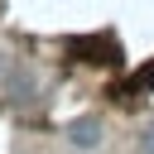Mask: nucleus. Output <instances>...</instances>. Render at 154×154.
Segmentation results:
<instances>
[{
  "instance_id": "f257e3e1",
  "label": "nucleus",
  "mask_w": 154,
  "mask_h": 154,
  "mask_svg": "<svg viewBox=\"0 0 154 154\" xmlns=\"http://www.w3.org/2000/svg\"><path fill=\"white\" fill-rule=\"evenodd\" d=\"M72 53H77V58H87V63H106V67H116V63H120L116 38H77V43H72Z\"/></svg>"
},
{
  "instance_id": "f03ea898",
  "label": "nucleus",
  "mask_w": 154,
  "mask_h": 154,
  "mask_svg": "<svg viewBox=\"0 0 154 154\" xmlns=\"http://www.w3.org/2000/svg\"><path fill=\"white\" fill-rule=\"evenodd\" d=\"M67 140H72L77 149H96V144H101V120H96V116H87V120H77V125L67 130Z\"/></svg>"
},
{
  "instance_id": "7ed1b4c3",
  "label": "nucleus",
  "mask_w": 154,
  "mask_h": 154,
  "mask_svg": "<svg viewBox=\"0 0 154 154\" xmlns=\"http://www.w3.org/2000/svg\"><path fill=\"white\" fill-rule=\"evenodd\" d=\"M0 87H5L14 101H24V96H29V82H24V72H19L10 58H0Z\"/></svg>"
},
{
  "instance_id": "20e7f679",
  "label": "nucleus",
  "mask_w": 154,
  "mask_h": 154,
  "mask_svg": "<svg viewBox=\"0 0 154 154\" xmlns=\"http://www.w3.org/2000/svg\"><path fill=\"white\" fill-rule=\"evenodd\" d=\"M144 87H154V63H149V67H140V72H135V82H130V87H120V96H130V91H144Z\"/></svg>"
},
{
  "instance_id": "39448f33",
  "label": "nucleus",
  "mask_w": 154,
  "mask_h": 154,
  "mask_svg": "<svg viewBox=\"0 0 154 154\" xmlns=\"http://www.w3.org/2000/svg\"><path fill=\"white\" fill-rule=\"evenodd\" d=\"M140 154H154V120L140 130Z\"/></svg>"
}]
</instances>
